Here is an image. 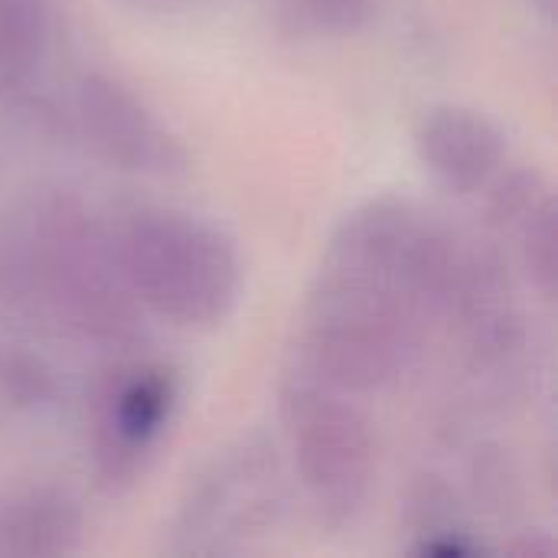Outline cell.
<instances>
[{"label": "cell", "mask_w": 558, "mask_h": 558, "mask_svg": "<svg viewBox=\"0 0 558 558\" xmlns=\"http://www.w3.org/2000/svg\"><path fill=\"white\" fill-rule=\"evenodd\" d=\"M464 242L405 196L356 203L327 239L294 366L350 396L402 379L445 317Z\"/></svg>", "instance_id": "cell-1"}, {"label": "cell", "mask_w": 558, "mask_h": 558, "mask_svg": "<svg viewBox=\"0 0 558 558\" xmlns=\"http://www.w3.org/2000/svg\"><path fill=\"white\" fill-rule=\"evenodd\" d=\"M0 301L105 350L144 333L111 222L69 190H39L0 216Z\"/></svg>", "instance_id": "cell-2"}, {"label": "cell", "mask_w": 558, "mask_h": 558, "mask_svg": "<svg viewBox=\"0 0 558 558\" xmlns=\"http://www.w3.org/2000/svg\"><path fill=\"white\" fill-rule=\"evenodd\" d=\"M124 284L141 311L183 330H213L242 298V255L235 239L177 206H141L111 222Z\"/></svg>", "instance_id": "cell-3"}, {"label": "cell", "mask_w": 558, "mask_h": 558, "mask_svg": "<svg viewBox=\"0 0 558 558\" xmlns=\"http://www.w3.org/2000/svg\"><path fill=\"white\" fill-rule=\"evenodd\" d=\"M278 415L317 523L353 526L376 484V435L356 396L291 366L278 389Z\"/></svg>", "instance_id": "cell-4"}, {"label": "cell", "mask_w": 558, "mask_h": 558, "mask_svg": "<svg viewBox=\"0 0 558 558\" xmlns=\"http://www.w3.org/2000/svg\"><path fill=\"white\" fill-rule=\"evenodd\" d=\"M284 513L275 441L248 435L222 448L186 487L167 530L173 556H229L268 536Z\"/></svg>", "instance_id": "cell-5"}, {"label": "cell", "mask_w": 558, "mask_h": 558, "mask_svg": "<svg viewBox=\"0 0 558 558\" xmlns=\"http://www.w3.org/2000/svg\"><path fill=\"white\" fill-rule=\"evenodd\" d=\"M33 121L121 173L180 177L190 167L183 141L160 114L101 69H82L62 88H49Z\"/></svg>", "instance_id": "cell-6"}, {"label": "cell", "mask_w": 558, "mask_h": 558, "mask_svg": "<svg viewBox=\"0 0 558 558\" xmlns=\"http://www.w3.org/2000/svg\"><path fill=\"white\" fill-rule=\"evenodd\" d=\"M180 409V373L160 360L118 363L95 392L92 474L98 490H131L160 451Z\"/></svg>", "instance_id": "cell-7"}, {"label": "cell", "mask_w": 558, "mask_h": 558, "mask_svg": "<svg viewBox=\"0 0 558 558\" xmlns=\"http://www.w3.org/2000/svg\"><path fill=\"white\" fill-rule=\"evenodd\" d=\"M487 190L490 226L513 252L533 291L543 301H553L558 281V209L549 177L536 167L507 163Z\"/></svg>", "instance_id": "cell-8"}, {"label": "cell", "mask_w": 558, "mask_h": 558, "mask_svg": "<svg viewBox=\"0 0 558 558\" xmlns=\"http://www.w3.org/2000/svg\"><path fill=\"white\" fill-rule=\"evenodd\" d=\"M415 154L438 186L458 196L487 190L510 163L504 128L468 105H435L418 118Z\"/></svg>", "instance_id": "cell-9"}, {"label": "cell", "mask_w": 558, "mask_h": 558, "mask_svg": "<svg viewBox=\"0 0 558 558\" xmlns=\"http://www.w3.org/2000/svg\"><path fill=\"white\" fill-rule=\"evenodd\" d=\"M62 0H0V105L33 114L49 95Z\"/></svg>", "instance_id": "cell-10"}, {"label": "cell", "mask_w": 558, "mask_h": 558, "mask_svg": "<svg viewBox=\"0 0 558 558\" xmlns=\"http://www.w3.org/2000/svg\"><path fill=\"white\" fill-rule=\"evenodd\" d=\"M85 513L62 487H33L0 507V556L59 558L82 549Z\"/></svg>", "instance_id": "cell-11"}, {"label": "cell", "mask_w": 558, "mask_h": 558, "mask_svg": "<svg viewBox=\"0 0 558 558\" xmlns=\"http://www.w3.org/2000/svg\"><path fill=\"white\" fill-rule=\"evenodd\" d=\"M383 0H275L284 33L301 39H343L366 29Z\"/></svg>", "instance_id": "cell-12"}, {"label": "cell", "mask_w": 558, "mask_h": 558, "mask_svg": "<svg viewBox=\"0 0 558 558\" xmlns=\"http://www.w3.org/2000/svg\"><path fill=\"white\" fill-rule=\"evenodd\" d=\"M0 389L20 409L49 405L59 392L52 366L26 350H7L0 356Z\"/></svg>", "instance_id": "cell-13"}, {"label": "cell", "mask_w": 558, "mask_h": 558, "mask_svg": "<svg viewBox=\"0 0 558 558\" xmlns=\"http://www.w3.org/2000/svg\"><path fill=\"white\" fill-rule=\"evenodd\" d=\"M118 3H124L137 13H150V16H177V13L199 10L209 0H118Z\"/></svg>", "instance_id": "cell-14"}, {"label": "cell", "mask_w": 558, "mask_h": 558, "mask_svg": "<svg viewBox=\"0 0 558 558\" xmlns=\"http://www.w3.org/2000/svg\"><path fill=\"white\" fill-rule=\"evenodd\" d=\"M510 553L520 558H549L556 556V543L546 536V533H523V539L520 543H513L510 546Z\"/></svg>", "instance_id": "cell-15"}, {"label": "cell", "mask_w": 558, "mask_h": 558, "mask_svg": "<svg viewBox=\"0 0 558 558\" xmlns=\"http://www.w3.org/2000/svg\"><path fill=\"white\" fill-rule=\"evenodd\" d=\"M533 3H539L543 10H553V3H556V0H533Z\"/></svg>", "instance_id": "cell-16"}]
</instances>
